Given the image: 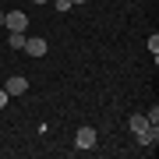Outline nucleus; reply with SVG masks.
<instances>
[{
	"mask_svg": "<svg viewBox=\"0 0 159 159\" xmlns=\"http://www.w3.org/2000/svg\"><path fill=\"white\" fill-rule=\"evenodd\" d=\"M4 102H7V92H4V89H0V106H4Z\"/></svg>",
	"mask_w": 159,
	"mask_h": 159,
	"instance_id": "obj_9",
	"label": "nucleus"
},
{
	"mask_svg": "<svg viewBox=\"0 0 159 159\" xmlns=\"http://www.w3.org/2000/svg\"><path fill=\"white\" fill-rule=\"evenodd\" d=\"M131 131L138 134V142H142V145H156V142H159V127H156V124H148L142 113L131 117Z\"/></svg>",
	"mask_w": 159,
	"mask_h": 159,
	"instance_id": "obj_1",
	"label": "nucleus"
},
{
	"mask_svg": "<svg viewBox=\"0 0 159 159\" xmlns=\"http://www.w3.org/2000/svg\"><path fill=\"white\" fill-rule=\"evenodd\" d=\"M148 50H152V57L159 53V35H148Z\"/></svg>",
	"mask_w": 159,
	"mask_h": 159,
	"instance_id": "obj_8",
	"label": "nucleus"
},
{
	"mask_svg": "<svg viewBox=\"0 0 159 159\" xmlns=\"http://www.w3.org/2000/svg\"><path fill=\"white\" fill-rule=\"evenodd\" d=\"M25 53H29V57H46V50H50V46H46V39H25V46H21Z\"/></svg>",
	"mask_w": 159,
	"mask_h": 159,
	"instance_id": "obj_3",
	"label": "nucleus"
},
{
	"mask_svg": "<svg viewBox=\"0 0 159 159\" xmlns=\"http://www.w3.org/2000/svg\"><path fill=\"white\" fill-rule=\"evenodd\" d=\"M53 7H57V11H71L74 4H71V0H53Z\"/></svg>",
	"mask_w": 159,
	"mask_h": 159,
	"instance_id": "obj_7",
	"label": "nucleus"
},
{
	"mask_svg": "<svg viewBox=\"0 0 159 159\" xmlns=\"http://www.w3.org/2000/svg\"><path fill=\"white\" fill-rule=\"evenodd\" d=\"M7 43H11V50H21V46H25V32H11Z\"/></svg>",
	"mask_w": 159,
	"mask_h": 159,
	"instance_id": "obj_6",
	"label": "nucleus"
},
{
	"mask_svg": "<svg viewBox=\"0 0 159 159\" xmlns=\"http://www.w3.org/2000/svg\"><path fill=\"white\" fill-rule=\"evenodd\" d=\"M92 145H96V131H92V127H81L78 131V148H92Z\"/></svg>",
	"mask_w": 159,
	"mask_h": 159,
	"instance_id": "obj_5",
	"label": "nucleus"
},
{
	"mask_svg": "<svg viewBox=\"0 0 159 159\" xmlns=\"http://www.w3.org/2000/svg\"><path fill=\"white\" fill-rule=\"evenodd\" d=\"M7 96H21V92H29V78H21V74H11V81H7Z\"/></svg>",
	"mask_w": 159,
	"mask_h": 159,
	"instance_id": "obj_4",
	"label": "nucleus"
},
{
	"mask_svg": "<svg viewBox=\"0 0 159 159\" xmlns=\"http://www.w3.org/2000/svg\"><path fill=\"white\" fill-rule=\"evenodd\" d=\"M71 4H85V0H71Z\"/></svg>",
	"mask_w": 159,
	"mask_h": 159,
	"instance_id": "obj_10",
	"label": "nucleus"
},
{
	"mask_svg": "<svg viewBox=\"0 0 159 159\" xmlns=\"http://www.w3.org/2000/svg\"><path fill=\"white\" fill-rule=\"evenodd\" d=\"M0 25H4V11H0Z\"/></svg>",
	"mask_w": 159,
	"mask_h": 159,
	"instance_id": "obj_11",
	"label": "nucleus"
},
{
	"mask_svg": "<svg viewBox=\"0 0 159 159\" xmlns=\"http://www.w3.org/2000/svg\"><path fill=\"white\" fill-rule=\"evenodd\" d=\"M35 4H46V0H35Z\"/></svg>",
	"mask_w": 159,
	"mask_h": 159,
	"instance_id": "obj_12",
	"label": "nucleus"
},
{
	"mask_svg": "<svg viewBox=\"0 0 159 159\" xmlns=\"http://www.w3.org/2000/svg\"><path fill=\"white\" fill-rule=\"evenodd\" d=\"M4 25H7V32H25L29 29V14L25 11H11V14H4Z\"/></svg>",
	"mask_w": 159,
	"mask_h": 159,
	"instance_id": "obj_2",
	"label": "nucleus"
}]
</instances>
